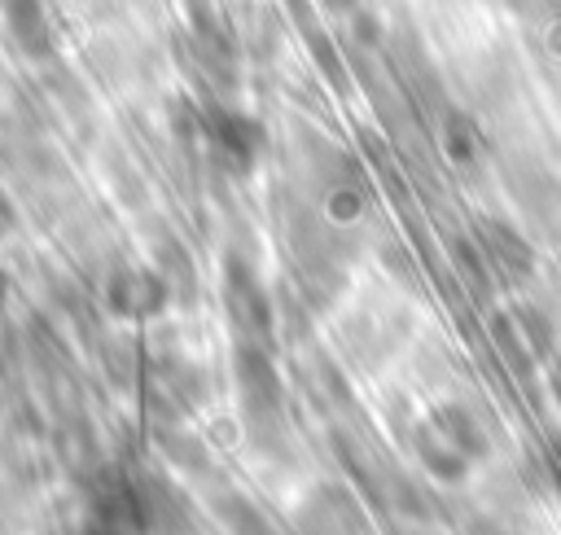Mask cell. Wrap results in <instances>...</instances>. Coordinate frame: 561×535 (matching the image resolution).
<instances>
[{
	"mask_svg": "<svg viewBox=\"0 0 561 535\" xmlns=\"http://www.w3.org/2000/svg\"><path fill=\"white\" fill-rule=\"evenodd\" d=\"M500 329H504V338H508L513 346L526 342V355H530V360L552 351V320H548L539 307H513V316H508Z\"/></svg>",
	"mask_w": 561,
	"mask_h": 535,
	"instance_id": "cell-9",
	"label": "cell"
},
{
	"mask_svg": "<svg viewBox=\"0 0 561 535\" xmlns=\"http://www.w3.org/2000/svg\"><path fill=\"white\" fill-rule=\"evenodd\" d=\"M206 145H210V153H215L224 167L245 171V167L254 162L259 145H263V132H259V123H254L250 114L215 105V110H206Z\"/></svg>",
	"mask_w": 561,
	"mask_h": 535,
	"instance_id": "cell-5",
	"label": "cell"
},
{
	"mask_svg": "<svg viewBox=\"0 0 561 535\" xmlns=\"http://www.w3.org/2000/svg\"><path fill=\"white\" fill-rule=\"evenodd\" d=\"M416 452L438 478H460L473 460H482L486 434L465 408H438L425 425H416Z\"/></svg>",
	"mask_w": 561,
	"mask_h": 535,
	"instance_id": "cell-2",
	"label": "cell"
},
{
	"mask_svg": "<svg viewBox=\"0 0 561 535\" xmlns=\"http://www.w3.org/2000/svg\"><path fill=\"white\" fill-rule=\"evenodd\" d=\"M9 224H13V210H9V197H4V193H0V232H4V228H9Z\"/></svg>",
	"mask_w": 561,
	"mask_h": 535,
	"instance_id": "cell-10",
	"label": "cell"
},
{
	"mask_svg": "<svg viewBox=\"0 0 561 535\" xmlns=\"http://www.w3.org/2000/svg\"><path fill=\"white\" fill-rule=\"evenodd\" d=\"M4 26L13 44L26 57H48L53 53V22L39 0H4Z\"/></svg>",
	"mask_w": 561,
	"mask_h": 535,
	"instance_id": "cell-8",
	"label": "cell"
},
{
	"mask_svg": "<svg viewBox=\"0 0 561 535\" xmlns=\"http://www.w3.org/2000/svg\"><path fill=\"white\" fill-rule=\"evenodd\" d=\"M294 535H368V517L359 509V500L337 487V482H320L316 491H307V500L294 513Z\"/></svg>",
	"mask_w": 561,
	"mask_h": 535,
	"instance_id": "cell-3",
	"label": "cell"
},
{
	"mask_svg": "<svg viewBox=\"0 0 561 535\" xmlns=\"http://www.w3.org/2000/svg\"><path fill=\"white\" fill-rule=\"evenodd\" d=\"M482 254H486V263L500 272V276H508V281H522L530 268H535V254H530V246H526V237L517 232V228H508L504 219H491L486 228H482Z\"/></svg>",
	"mask_w": 561,
	"mask_h": 535,
	"instance_id": "cell-7",
	"label": "cell"
},
{
	"mask_svg": "<svg viewBox=\"0 0 561 535\" xmlns=\"http://www.w3.org/2000/svg\"><path fill=\"white\" fill-rule=\"evenodd\" d=\"M473 535H517V531H508V526H495V522H486V526H478Z\"/></svg>",
	"mask_w": 561,
	"mask_h": 535,
	"instance_id": "cell-11",
	"label": "cell"
},
{
	"mask_svg": "<svg viewBox=\"0 0 561 535\" xmlns=\"http://www.w3.org/2000/svg\"><path fill=\"white\" fill-rule=\"evenodd\" d=\"M552 390H557V399H561V355H557V368H552Z\"/></svg>",
	"mask_w": 561,
	"mask_h": 535,
	"instance_id": "cell-12",
	"label": "cell"
},
{
	"mask_svg": "<svg viewBox=\"0 0 561 535\" xmlns=\"http://www.w3.org/2000/svg\"><path fill=\"white\" fill-rule=\"evenodd\" d=\"M224 307H228V320L241 333V342H263L267 338L272 307H267V294H263V285L254 281L250 268L228 263V272H224Z\"/></svg>",
	"mask_w": 561,
	"mask_h": 535,
	"instance_id": "cell-4",
	"label": "cell"
},
{
	"mask_svg": "<svg viewBox=\"0 0 561 535\" xmlns=\"http://www.w3.org/2000/svg\"><path fill=\"white\" fill-rule=\"evenodd\" d=\"M237 390H241V412L254 447L272 452L285 434V395L276 364L263 342H241L237 346Z\"/></svg>",
	"mask_w": 561,
	"mask_h": 535,
	"instance_id": "cell-1",
	"label": "cell"
},
{
	"mask_svg": "<svg viewBox=\"0 0 561 535\" xmlns=\"http://www.w3.org/2000/svg\"><path fill=\"white\" fill-rule=\"evenodd\" d=\"M105 303L118 316H158L167 303V281L158 272H136V268H118L105 285Z\"/></svg>",
	"mask_w": 561,
	"mask_h": 535,
	"instance_id": "cell-6",
	"label": "cell"
}]
</instances>
